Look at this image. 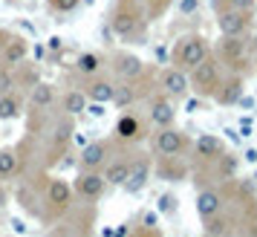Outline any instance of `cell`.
Masks as SVG:
<instances>
[{
    "label": "cell",
    "mask_w": 257,
    "mask_h": 237,
    "mask_svg": "<svg viewBox=\"0 0 257 237\" xmlns=\"http://www.w3.org/2000/svg\"><path fill=\"white\" fill-rule=\"evenodd\" d=\"M110 32L121 41H139L148 32V12L142 0H116L110 12Z\"/></svg>",
    "instance_id": "cell-1"
},
{
    "label": "cell",
    "mask_w": 257,
    "mask_h": 237,
    "mask_svg": "<svg viewBox=\"0 0 257 237\" xmlns=\"http://www.w3.org/2000/svg\"><path fill=\"white\" fill-rule=\"evenodd\" d=\"M72 185L64 177H49L47 185H44V214L41 220L44 223H58L64 214L72 208Z\"/></svg>",
    "instance_id": "cell-2"
},
{
    "label": "cell",
    "mask_w": 257,
    "mask_h": 237,
    "mask_svg": "<svg viewBox=\"0 0 257 237\" xmlns=\"http://www.w3.org/2000/svg\"><path fill=\"white\" fill-rule=\"evenodd\" d=\"M222 78H225V75H222L220 58L208 52V55L191 70V93H197L199 98H214V93L220 90Z\"/></svg>",
    "instance_id": "cell-3"
},
{
    "label": "cell",
    "mask_w": 257,
    "mask_h": 237,
    "mask_svg": "<svg viewBox=\"0 0 257 237\" xmlns=\"http://www.w3.org/2000/svg\"><path fill=\"white\" fill-rule=\"evenodd\" d=\"M208 41L199 35V32H191V35H182L179 41H176L174 52H171V61H174V67H179V70L191 72L194 67H197L199 61L208 55Z\"/></svg>",
    "instance_id": "cell-4"
},
{
    "label": "cell",
    "mask_w": 257,
    "mask_h": 237,
    "mask_svg": "<svg viewBox=\"0 0 257 237\" xmlns=\"http://www.w3.org/2000/svg\"><path fill=\"white\" fill-rule=\"evenodd\" d=\"M145 136H148V125H145V118H142V116H136V113L124 110V113L116 118V128H113V142L130 148V145H139Z\"/></svg>",
    "instance_id": "cell-5"
},
{
    "label": "cell",
    "mask_w": 257,
    "mask_h": 237,
    "mask_svg": "<svg viewBox=\"0 0 257 237\" xmlns=\"http://www.w3.org/2000/svg\"><path fill=\"white\" fill-rule=\"evenodd\" d=\"M151 148L156 156H182L191 148V142H188L185 133L176 131L174 125H171V128H159V131L153 133Z\"/></svg>",
    "instance_id": "cell-6"
},
{
    "label": "cell",
    "mask_w": 257,
    "mask_h": 237,
    "mask_svg": "<svg viewBox=\"0 0 257 237\" xmlns=\"http://www.w3.org/2000/svg\"><path fill=\"white\" fill-rule=\"evenodd\" d=\"M248 55H251V49H248V38H225L222 35L220 47H217V58L220 64L225 67H237V72L243 75L245 64H248Z\"/></svg>",
    "instance_id": "cell-7"
},
{
    "label": "cell",
    "mask_w": 257,
    "mask_h": 237,
    "mask_svg": "<svg viewBox=\"0 0 257 237\" xmlns=\"http://www.w3.org/2000/svg\"><path fill=\"white\" fill-rule=\"evenodd\" d=\"M72 133H75V125H72V116H64L52 125V131H49V148H47V162H58V156L70 148L72 142Z\"/></svg>",
    "instance_id": "cell-8"
},
{
    "label": "cell",
    "mask_w": 257,
    "mask_h": 237,
    "mask_svg": "<svg viewBox=\"0 0 257 237\" xmlns=\"http://www.w3.org/2000/svg\"><path fill=\"white\" fill-rule=\"evenodd\" d=\"M113 154H116V151H113V142H110V139H95V142H90L81 151L78 165H81V171H101V168L110 162Z\"/></svg>",
    "instance_id": "cell-9"
},
{
    "label": "cell",
    "mask_w": 257,
    "mask_h": 237,
    "mask_svg": "<svg viewBox=\"0 0 257 237\" xmlns=\"http://www.w3.org/2000/svg\"><path fill=\"white\" fill-rule=\"evenodd\" d=\"M159 90L165 95H171V98H185L191 93V78H188L185 70H179V67H165L159 72Z\"/></svg>",
    "instance_id": "cell-10"
},
{
    "label": "cell",
    "mask_w": 257,
    "mask_h": 237,
    "mask_svg": "<svg viewBox=\"0 0 257 237\" xmlns=\"http://www.w3.org/2000/svg\"><path fill=\"white\" fill-rule=\"evenodd\" d=\"M107 191V179L101 171H81L75 177V194L87 202H98Z\"/></svg>",
    "instance_id": "cell-11"
},
{
    "label": "cell",
    "mask_w": 257,
    "mask_h": 237,
    "mask_svg": "<svg viewBox=\"0 0 257 237\" xmlns=\"http://www.w3.org/2000/svg\"><path fill=\"white\" fill-rule=\"evenodd\" d=\"M217 29L225 38H248V15L234 9H217Z\"/></svg>",
    "instance_id": "cell-12"
},
{
    "label": "cell",
    "mask_w": 257,
    "mask_h": 237,
    "mask_svg": "<svg viewBox=\"0 0 257 237\" xmlns=\"http://www.w3.org/2000/svg\"><path fill=\"white\" fill-rule=\"evenodd\" d=\"M151 171H153V159H151V156L136 154V156H133V165H130V174H127V179H124V185H121V188L127 191V194H139V191L148 185Z\"/></svg>",
    "instance_id": "cell-13"
},
{
    "label": "cell",
    "mask_w": 257,
    "mask_h": 237,
    "mask_svg": "<svg viewBox=\"0 0 257 237\" xmlns=\"http://www.w3.org/2000/svg\"><path fill=\"white\" fill-rule=\"evenodd\" d=\"M110 61H113L110 67H113V72L118 75V81H133V78H139L142 72L148 70L145 61H142L136 52H116Z\"/></svg>",
    "instance_id": "cell-14"
},
{
    "label": "cell",
    "mask_w": 257,
    "mask_h": 237,
    "mask_svg": "<svg viewBox=\"0 0 257 237\" xmlns=\"http://www.w3.org/2000/svg\"><path fill=\"white\" fill-rule=\"evenodd\" d=\"M133 151H121V154H113L110 156V162L101 168V174H104L107 185H124V179L130 174V165H133Z\"/></svg>",
    "instance_id": "cell-15"
},
{
    "label": "cell",
    "mask_w": 257,
    "mask_h": 237,
    "mask_svg": "<svg viewBox=\"0 0 257 237\" xmlns=\"http://www.w3.org/2000/svg\"><path fill=\"white\" fill-rule=\"evenodd\" d=\"M151 95V87H139V78H133V81H118L116 90H113V104L118 110H127L133 107L139 98H148Z\"/></svg>",
    "instance_id": "cell-16"
},
{
    "label": "cell",
    "mask_w": 257,
    "mask_h": 237,
    "mask_svg": "<svg viewBox=\"0 0 257 237\" xmlns=\"http://www.w3.org/2000/svg\"><path fill=\"white\" fill-rule=\"evenodd\" d=\"M26 55H29V41L21 35H9L6 38V44L0 47V64L3 67H21L26 61Z\"/></svg>",
    "instance_id": "cell-17"
},
{
    "label": "cell",
    "mask_w": 257,
    "mask_h": 237,
    "mask_svg": "<svg viewBox=\"0 0 257 237\" xmlns=\"http://www.w3.org/2000/svg\"><path fill=\"white\" fill-rule=\"evenodd\" d=\"M176 118V107L174 98L165 93H153L151 95V122L156 128H171Z\"/></svg>",
    "instance_id": "cell-18"
},
{
    "label": "cell",
    "mask_w": 257,
    "mask_h": 237,
    "mask_svg": "<svg viewBox=\"0 0 257 237\" xmlns=\"http://www.w3.org/2000/svg\"><path fill=\"white\" fill-rule=\"evenodd\" d=\"M243 87H245V78L240 72H237V75H228V78H222L220 90L214 93V101L220 107H234L243 98Z\"/></svg>",
    "instance_id": "cell-19"
},
{
    "label": "cell",
    "mask_w": 257,
    "mask_h": 237,
    "mask_svg": "<svg viewBox=\"0 0 257 237\" xmlns=\"http://www.w3.org/2000/svg\"><path fill=\"white\" fill-rule=\"evenodd\" d=\"M222 208H225V194H222L220 188H202L197 194V214L202 217V220H208V217H214V214H220Z\"/></svg>",
    "instance_id": "cell-20"
},
{
    "label": "cell",
    "mask_w": 257,
    "mask_h": 237,
    "mask_svg": "<svg viewBox=\"0 0 257 237\" xmlns=\"http://www.w3.org/2000/svg\"><path fill=\"white\" fill-rule=\"evenodd\" d=\"M225 151V145H222L220 136H211V133H202L194 145V156H197L199 165H211V162H217V156Z\"/></svg>",
    "instance_id": "cell-21"
},
{
    "label": "cell",
    "mask_w": 257,
    "mask_h": 237,
    "mask_svg": "<svg viewBox=\"0 0 257 237\" xmlns=\"http://www.w3.org/2000/svg\"><path fill=\"white\" fill-rule=\"evenodd\" d=\"M55 101H58V90H55V84L41 81V78H38V81L29 87V107H32V110H44V113H47Z\"/></svg>",
    "instance_id": "cell-22"
},
{
    "label": "cell",
    "mask_w": 257,
    "mask_h": 237,
    "mask_svg": "<svg viewBox=\"0 0 257 237\" xmlns=\"http://www.w3.org/2000/svg\"><path fill=\"white\" fill-rule=\"evenodd\" d=\"M113 90H116V84L110 81V78H101L98 72L90 75V81L84 84V95L95 101V104H107V101H113Z\"/></svg>",
    "instance_id": "cell-23"
},
{
    "label": "cell",
    "mask_w": 257,
    "mask_h": 237,
    "mask_svg": "<svg viewBox=\"0 0 257 237\" xmlns=\"http://www.w3.org/2000/svg\"><path fill=\"white\" fill-rule=\"evenodd\" d=\"M159 177L171 179V182L185 179L188 177V162L182 156H159Z\"/></svg>",
    "instance_id": "cell-24"
},
{
    "label": "cell",
    "mask_w": 257,
    "mask_h": 237,
    "mask_svg": "<svg viewBox=\"0 0 257 237\" xmlns=\"http://www.w3.org/2000/svg\"><path fill=\"white\" fill-rule=\"evenodd\" d=\"M237 171H240V159L234 154H225V151H222V154L217 156V162H214V177L220 179V182H231V179L237 177Z\"/></svg>",
    "instance_id": "cell-25"
},
{
    "label": "cell",
    "mask_w": 257,
    "mask_h": 237,
    "mask_svg": "<svg viewBox=\"0 0 257 237\" xmlns=\"http://www.w3.org/2000/svg\"><path fill=\"white\" fill-rule=\"evenodd\" d=\"M21 174V154L18 148H0V179H12Z\"/></svg>",
    "instance_id": "cell-26"
},
{
    "label": "cell",
    "mask_w": 257,
    "mask_h": 237,
    "mask_svg": "<svg viewBox=\"0 0 257 237\" xmlns=\"http://www.w3.org/2000/svg\"><path fill=\"white\" fill-rule=\"evenodd\" d=\"M87 104H90V98L84 95V90H67V93L61 95V110H64L67 116H78V113H84Z\"/></svg>",
    "instance_id": "cell-27"
},
{
    "label": "cell",
    "mask_w": 257,
    "mask_h": 237,
    "mask_svg": "<svg viewBox=\"0 0 257 237\" xmlns=\"http://www.w3.org/2000/svg\"><path fill=\"white\" fill-rule=\"evenodd\" d=\"M231 223H234V217H228L225 211L214 214V217L205 220V237H225L231 231Z\"/></svg>",
    "instance_id": "cell-28"
},
{
    "label": "cell",
    "mask_w": 257,
    "mask_h": 237,
    "mask_svg": "<svg viewBox=\"0 0 257 237\" xmlns=\"http://www.w3.org/2000/svg\"><path fill=\"white\" fill-rule=\"evenodd\" d=\"M101 64H104V55H98V52H81L75 58V70L81 72V75H95V72L101 70Z\"/></svg>",
    "instance_id": "cell-29"
},
{
    "label": "cell",
    "mask_w": 257,
    "mask_h": 237,
    "mask_svg": "<svg viewBox=\"0 0 257 237\" xmlns=\"http://www.w3.org/2000/svg\"><path fill=\"white\" fill-rule=\"evenodd\" d=\"M18 116H21V95L18 93L0 95V122H12Z\"/></svg>",
    "instance_id": "cell-30"
},
{
    "label": "cell",
    "mask_w": 257,
    "mask_h": 237,
    "mask_svg": "<svg viewBox=\"0 0 257 237\" xmlns=\"http://www.w3.org/2000/svg\"><path fill=\"white\" fill-rule=\"evenodd\" d=\"M217 9H234V12H243L251 18L257 9V0H217Z\"/></svg>",
    "instance_id": "cell-31"
},
{
    "label": "cell",
    "mask_w": 257,
    "mask_h": 237,
    "mask_svg": "<svg viewBox=\"0 0 257 237\" xmlns=\"http://www.w3.org/2000/svg\"><path fill=\"white\" fill-rule=\"evenodd\" d=\"M174 0H145V12H148V21H159L165 12H168V6H171Z\"/></svg>",
    "instance_id": "cell-32"
},
{
    "label": "cell",
    "mask_w": 257,
    "mask_h": 237,
    "mask_svg": "<svg viewBox=\"0 0 257 237\" xmlns=\"http://www.w3.org/2000/svg\"><path fill=\"white\" fill-rule=\"evenodd\" d=\"M15 87H18V81H15V70L0 64V95L15 93Z\"/></svg>",
    "instance_id": "cell-33"
},
{
    "label": "cell",
    "mask_w": 257,
    "mask_h": 237,
    "mask_svg": "<svg viewBox=\"0 0 257 237\" xmlns=\"http://www.w3.org/2000/svg\"><path fill=\"white\" fill-rule=\"evenodd\" d=\"M127 237H159V231L153 225H142V228H130Z\"/></svg>",
    "instance_id": "cell-34"
},
{
    "label": "cell",
    "mask_w": 257,
    "mask_h": 237,
    "mask_svg": "<svg viewBox=\"0 0 257 237\" xmlns=\"http://www.w3.org/2000/svg\"><path fill=\"white\" fill-rule=\"evenodd\" d=\"M159 211L162 214H174L176 211V197H171V194H168V197H159Z\"/></svg>",
    "instance_id": "cell-35"
},
{
    "label": "cell",
    "mask_w": 257,
    "mask_h": 237,
    "mask_svg": "<svg viewBox=\"0 0 257 237\" xmlns=\"http://www.w3.org/2000/svg\"><path fill=\"white\" fill-rule=\"evenodd\" d=\"M199 6V0H179V15H194Z\"/></svg>",
    "instance_id": "cell-36"
},
{
    "label": "cell",
    "mask_w": 257,
    "mask_h": 237,
    "mask_svg": "<svg viewBox=\"0 0 257 237\" xmlns=\"http://www.w3.org/2000/svg\"><path fill=\"white\" fill-rule=\"evenodd\" d=\"M248 49H251V55H257V32L248 35Z\"/></svg>",
    "instance_id": "cell-37"
},
{
    "label": "cell",
    "mask_w": 257,
    "mask_h": 237,
    "mask_svg": "<svg viewBox=\"0 0 257 237\" xmlns=\"http://www.w3.org/2000/svg\"><path fill=\"white\" fill-rule=\"evenodd\" d=\"M6 202H9V194H6L3 185H0V208H6Z\"/></svg>",
    "instance_id": "cell-38"
},
{
    "label": "cell",
    "mask_w": 257,
    "mask_h": 237,
    "mask_svg": "<svg viewBox=\"0 0 257 237\" xmlns=\"http://www.w3.org/2000/svg\"><path fill=\"white\" fill-rule=\"evenodd\" d=\"M245 159H248V162H257V151H254V148H248V151H245Z\"/></svg>",
    "instance_id": "cell-39"
},
{
    "label": "cell",
    "mask_w": 257,
    "mask_h": 237,
    "mask_svg": "<svg viewBox=\"0 0 257 237\" xmlns=\"http://www.w3.org/2000/svg\"><path fill=\"white\" fill-rule=\"evenodd\" d=\"M6 38H9V32H6V29H3V26H0V47H3V44H6Z\"/></svg>",
    "instance_id": "cell-40"
},
{
    "label": "cell",
    "mask_w": 257,
    "mask_h": 237,
    "mask_svg": "<svg viewBox=\"0 0 257 237\" xmlns=\"http://www.w3.org/2000/svg\"><path fill=\"white\" fill-rule=\"evenodd\" d=\"M44 237H55V231H49V234H44Z\"/></svg>",
    "instance_id": "cell-41"
}]
</instances>
